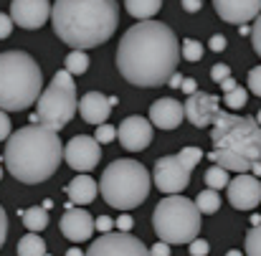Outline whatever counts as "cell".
Wrapping results in <instances>:
<instances>
[{
    "instance_id": "obj_36",
    "label": "cell",
    "mask_w": 261,
    "mask_h": 256,
    "mask_svg": "<svg viewBox=\"0 0 261 256\" xmlns=\"http://www.w3.org/2000/svg\"><path fill=\"white\" fill-rule=\"evenodd\" d=\"M188 246H190V256H208V251H211L208 241H203V239H195Z\"/></svg>"
},
{
    "instance_id": "obj_27",
    "label": "cell",
    "mask_w": 261,
    "mask_h": 256,
    "mask_svg": "<svg viewBox=\"0 0 261 256\" xmlns=\"http://www.w3.org/2000/svg\"><path fill=\"white\" fill-rule=\"evenodd\" d=\"M205 185L211 188V190H221V188H228V170H223V168H218V165H213V168H208L205 170Z\"/></svg>"
},
{
    "instance_id": "obj_21",
    "label": "cell",
    "mask_w": 261,
    "mask_h": 256,
    "mask_svg": "<svg viewBox=\"0 0 261 256\" xmlns=\"http://www.w3.org/2000/svg\"><path fill=\"white\" fill-rule=\"evenodd\" d=\"M208 158H211L213 165H218L228 172H239V175L251 172V160H246L241 155H233V152H226V150H213V152H208Z\"/></svg>"
},
{
    "instance_id": "obj_10",
    "label": "cell",
    "mask_w": 261,
    "mask_h": 256,
    "mask_svg": "<svg viewBox=\"0 0 261 256\" xmlns=\"http://www.w3.org/2000/svg\"><path fill=\"white\" fill-rule=\"evenodd\" d=\"M64 160H66L69 168H74L79 172L94 170L99 165V160H101V145L94 137H89V135H76V137H71L66 142Z\"/></svg>"
},
{
    "instance_id": "obj_20",
    "label": "cell",
    "mask_w": 261,
    "mask_h": 256,
    "mask_svg": "<svg viewBox=\"0 0 261 256\" xmlns=\"http://www.w3.org/2000/svg\"><path fill=\"white\" fill-rule=\"evenodd\" d=\"M96 193H99V185H96V180H94L91 175H76V177L66 185V195H69V200L76 203V206H89V203L96 198Z\"/></svg>"
},
{
    "instance_id": "obj_43",
    "label": "cell",
    "mask_w": 261,
    "mask_h": 256,
    "mask_svg": "<svg viewBox=\"0 0 261 256\" xmlns=\"http://www.w3.org/2000/svg\"><path fill=\"white\" fill-rule=\"evenodd\" d=\"M132 223H135V221H132L129 216H119V218H117V228H119L122 234H129V228H132Z\"/></svg>"
},
{
    "instance_id": "obj_2",
    "label": "cell",
    "mask_w": 261,
    "mask_h": 256,
    "mask_svg": "<svg viewBox=\"0 0 261 256\" xmlns=\"http://www.w3.org/2000/svg\"><path fill=\"white\" fill-rule=\"evenodd\" d=\"M56 36L74 51L107 43L119 25L117 0H56L51 8Z\"/></svg>"
},
{
    "instance_id": "obj_38",
    "label": "cell",
    "mask_w": 261,
    "mask_h": 256,
    "mask_svg": "<svg viewBox=\"0 0 261 256\" xmlns=\"http://www.w3.org/2000/svg\"><path fill=\"white\" fill-rule=\"evenodd\" d=\"M10 130H13V127H10V117L0 109V142H3V140H8V137L13 135Z\"/></svg>"
},
{
    "instance_id": "obj_15",
    "label": "cell",
    "mask_w": 261,
    "mask_h": 256,
    "mask_svg": "<svg viewBox=\"0 0 261 256\" xmlns=\"http://www.w3.org/2000/svg\"><path fill=\"white\" fill-rule=\"evenodd\" d=\"M185 109V119L193 124V127H211L216 114L221 112L218 107V96L216 94H208V91H195L188 96V101L182 104Z\"/></svg>"
},
{
    "instance_id": "obj_37",
    "label": "cell",
    "mask_w": 261,
    "mask_h": 256,
    "mask_svg": "<svg viewBox=\"0 0 261 256\" xmlns=\"http://www.w3.org/2000/svg\"><path fill=\"white\" fill-rule=\"evenodd\" d=\"M13 25H15V23H13V18H10L8 13H0V41H3V38H8V36L13 33Z\"/></svg>"
},
{
    "instance_id": "obj_4",
    "label": "cell",
    "mask_w": 261,
    "mask_h": 256,
    "mask_svg": "<svg viewBox=\"0 0 261 256\" xmlns=\"http://www.w3.org/2000/svg\"><path fill=\"white\" fill-rule=\"evenodd\" d=\"M43 89V74L33 56L23 51L0 54V109L23 112L38 101Z\"/></svg>"
},
{
    "instance_id": "obj_35",
    "label": "cell",
    "mask_w": 261,
    "mask_h": 256,
    "mask_svg": "<svg viewBox=\"0 0 261 256\" xmlns=\"http://www.w3.org/2000/svg\"><path fill=\"white\" fill-rule=\"evenodd\" d=\"M251 46L261 56V13H259V18L254 20V25H251Z\"/></svg>"
},
{
    "instance_id": "obj_3",
    "label": "cell",
    "mask_w": 261,
    "mask_h": 256,
    "mask_svg": "<svg viewBox=\"0 0 261 256\" xmlns=\"http://www.w3.org/2000/svg\"><path fill=\"white\" fill-rule=\"evenodd\" d=\"M61 160H64V145L59 135L43 124H25L18 132H13L8 137L3 155L8 172L25 185L48 180L59 170Z\"/></svg>"
},
{
    "instance_id": "obj_32",
    "label": "cell",
    "mask_w": 261,
    "mask_h": 256,
    "mask_svg": "<svg viewBox=\"0 0 261 256\" xmlns=\"http://www.w3.org/2000/svg\"><path fill=\"white\" fill-rule=\"evenodd\" d=\"M114 137H117V130H114L112 124H107V122H104V124H99V127H96V132H94V140H96L99 145H109Z\"/></svg>"
},
{
    "instance_id": "obj_49",
    "label": "cell",
    "mask_w": 261,
    "mask_h": 256,
    "mask_svg": "<svg viewBox=\"0 0 261 256\" xmlns=\"http://www.w3.org/2000/svg\"><path fill=\"white\" fill-rule=\"evenodd\" d=\"M66 256H84V254H82L79 249H69V251H66Z\"/></svg>"
},
{
    "instance_id": "obj_52",
    "label": "cell",
    "mask_w": 261,
    "mask_h": 256,
    "mask_svg": "<svg viewBox=\"0 0 261 256\" xmlns=\"http://www.w3.org/2000/svg\"><path fill=\"white\" fill-rule=\"evenodd\" d=\"M226 256H246V254H241L239 249H233V251H228V254H226Z\"/></svg>"
},
{
    "instance_id": "obj_33",
    "label": "cell",
    "mask_w": 261,
    "mask_h": 256,
    "mask_svg": "<svg viewBox=\"0 0 261 256\" xmlns=\"http://www.w3.org/2000/svg\"><path fill=\"white\" fill-rule=\"evenodd\" d=\"M249 91L261 96V66H254V69L249 71Z\"/></svg>"
},
{
    "instance_id": "obj_45",
    "label": "cell",
    "mask_w": 261,
    "mask_h": 256,
    "mask_svg": "<svg viewBox=\"0 0 261 256\" xmlns=\"http://www.w3.org/2000/svg\"><path fill=\"white\" fill-rule=\"evenodd\" d=\"M180 89H182V91H185V94L190 96V94H195V91H198V84H195L193 79H182V84H180Z\"/></svg>"
},
{
    "instance_id": "obj_14",
    "label": "cell",
    "mask_w": 261,
    "mask_h": 256,
    "mask_svg": "<svg viewBox=\"0 0 261 256\" xmlns=\"http://www.w3.org/2000/svg\"><path fill=\"white\" fill-rule=\"evenodd\" d=\"M10 18L15 25L36 31L51 18V3L48 0H13Z\"/></svg>"
},
{
    "instance_id": "obj_42",
    "label": "cell",
    "mask_w": 261,
    "mask_h": 256,
    "mask_svg": "<svg viewBox=\"0 0 261 256\" xmlns=\"http://www.w3.org/2000/svg\"><path fill=\"white\" fill-rule=\"evenodd\" d=\"M208 46H211V51H216V54H218V51H223V48H226V38H223L221 33H216V36L211 38V43H208Z\"/></svg>"
},
{
    "instance_id": "obj_18",
    "label": "cell",
    "mask_w": 261,
    "mask_h": 256,
    "mask_svg": "<svg viewBox=\"0 0 261 256\" xmlns=\"http://www.w3.org/2000/svg\"><path fill=\"white\" fill-rule=\"evenodd\" d=\"M119 99L117 96H104L101 91H87L79 101V114L84 117L89 124H104L107 117L112 114V107H117Z\"/></svg>"
},
{
    "instance_id": "obj_25",
    "label": "cell",
    "mask_w": 261,
    "mask_h": 256,
    "mask_svg": "<svg viewBox=\"0 0 261 256\" xmlns=\"http://www.w3.org/2000/svg\"><path fill=\"white\" fill-rule=\"evenodd\" d=\"M195 206H198V211H200V213H205V216L218 213V208H221V195H218V190H211V188L200 190V193H198Z\"/></svg>"
},
{
    "instance_id": "obj_28",
    "label": "cell",
    "mask_w": 261,
    "mask_h": 256,
    "mask_svg": "<svg viewBox=\"0 0 261 256\" xmlns=\"http://www.w3.org/2000/svg\"><path fill=\"white\" fill-rule=\"evenodd\" d=\"M203 155H205V152H203L200 147H182V150L177 152V160L182 163V168H185V170L193 172V168L203 160Z\"/></svg>"
},
{
    "instance_id": "obj_16",
    "label": "cell",
    "mask_w": 261,
    "mask_h": 256,
    "mask_svg": "<svg viewBox=\"0 0 261 256\" xmlns=\"http://www.w3.org/2000/svg\"><path fill=\"white\" fill-rule=\"evenodd\" d=\"M216 13L233 25L254 23L261 13V0H213Z\"/></svg>"
},
{
    "instance_id": "obj_12",
    "label": "cell",
    "mask_w": 261,
    "mask_h": 256,
    "mask_svg": "<svg viewBox=\"0 0 261 256\" xmlns=\"http://www.w3.org/2000/svg\"><path fill=\"white\" fill-rule=\"evenodd\" d=\"M228 203L236 208V211H251L261 203V180L254 177L251 172H244V175H236L231 183H228Z\"/></svg>"
},
{
    "instance_id": "obj_51",
    "label": "cell",
    "mask_w": 261,
    "mask_h": 256,
    "mask_svg": "<svg viewBox=\"0 0 261 256\" xmlns=\"http://www.w3.org/2000/svg\"><path fill=\"white\" fill-rule=\"evenodd\" d=\"M261 223V216H251V226H259Z\"/></svg>"
},
{
    "instance_id": "obj_9",
    "label": "cell",
    "mask_w": 261,
    "mask_h": 256,
    "mask_svg": "<svg viewBox=\"0 0 261 256\" xmlns=\"http://www.w3.org/2000/svg\"><path fill=\"white\" fill-rule=\"evenodd\" d=\"M84 256H150V249L129 234L109 231V234H101L96 241H91Z\"/></svg>"
},
{
    "instance_id": "obj_31",
    "label": "cell",
    "mask_w": 261,
    "mask_h": 256,
    "mask_svg": "<svg viewBox=\"0 0 261 256\" xmlns=\"http://www.w3.org/2000/svg\"><path fill=\"white\" fill-rule=\"evenodd\" d=\"M246 256H261V223L246 234Z\"/></svg>"
},
{
    "instance_id": "obj_29",
    "label": "cell",
    "mask_w": 261,
    "mask_h": 256,
    "mask_svg": "<svg viewBox=\"0 0 261 256\" xmlns=\"http://www.w3.org/2000/svg\"><path fill=\"white\" fill-rule=\"evenodd\" d=\"M180 56L185 59V61H200L203 59V46L195 41V38H185L182 43H180Z\"/></svg>"
},
{
    "instance_id": "obj_30",
    "label": "cell",
    "mask_w": 261,
    "mask_h": 256,
    "mask_svg": "<svg viewBox=\"0 0 261 256\" xmlns=\"http://www.w3.org/2000/svg\"><path fill=\"white\" fill-rule=\"evenodd\" d=\"M246 101H249V91L241 89V86H236L233 91L223 94V104H226L228 109H241V107H246Z\"/></svg>"
},
{
    "instance_id": "obj_22",
    "label": "cell",
    "mask_w": 261,
    "mask_h": 256,
    "mask_svg": "<svg viewBox=\"0 0 261 256\" xmlns=\"http://www.w3.org/2000/svg\"><path fill=\"white\" fill-rule=\"evenodd\" d=\"M18 216H20L23 226H25L31 234H38V231H43V228L48 226V213H46V208H43V206H31V208H23Z\"/></svg>"
},
{
    "instance_id": "obj_50",
    "label": "cell",
    "mask_w": 261,
    "mask_h": 256,
    "mask_svg": "<svg viewBox=\"0 0 261 256\" xmlns=\"http://www.w3.org/2000/svg\"><path fill=\"white\" fill-rule=\"evenodd\" d=\"M241 36H251V28L249 25H241Z\"/></svg>"
},
{
    "instance_id": "obj_34",
    "label": "cell",
    "mask_w": 261,
    "mask_h": 256,
    "mask_svg": "<svg viewBox=\"0 0 261 256\" xmlns=\"http://www.w3.org/2000/svg\"><path fill=\"white\" fill-rule=\"evenodd\" d=\"M231 76V69L226 66V64H216L213 69H211V79L216 82V84H221V82H226Z\"/></svg>"
},
{
    "instance_id": "obj_46",
    "label": "cell",
    "mask_w": 261,
    "mask_h": 256,
    "mask_svg": "<svg viewBox=\"0 0 261 256\" xmlns=\"http://www.w3.org/2000/svg\"><path fill=\"white\" fill-rule=\"evenodd\" d=\"M236 86H239V82H236L233 76H228L226 82H221V91H223V94H228V91H233Z\"/></svg>"
},
{
    "instance_id": "obj_39",
    "label": "cell",
    "mask_w": 261,
    "mask_h": 256,
    "mask_svg": "<svg viewBox=\"0 0 261 256\" xmlns=\"http://www.w3.org/2000/svg\"><path fill=\"white\" fill-rule=\"evenodd\" d=\"M94 228H96V231H101V234H109V231L114 228V221H112L109 216H99V218L94 221Z\"/></svg>"
},
{
    "instance_id": "obj_40",
    "label": "cell",
    "mask_w": 261,
    "mask_h": 256,
    "mask_svg": "<svg viewBox=\"0 0 261 256\" xmlns=\"http://www.w3.org/2000/svg\"><path fill=\"white\" fill-rule=\"evenodd\" d=\"M150 256H170V244H165V241H158V244L150 249Z\"/></svg>"
},
{
    "instance_id": "obj_24",
    "label": "cell",
    "mask_w": 261,
    "mask_h": 256,
    "mask_svg": "<svg viewBox=\"0 0 261 256\" xmlns=\"http://www.w3.org/2000/svg\"><path fill=\"white\" fill-rule=\"evenodd\" d=\"M18 256H46V241L36 234H28L18 241Z\"/></svg>"
},
{
    "instance_id": "obj_48",
    "label": "cell",
    "mask_w": 261,
    "mask_h": 256,
    "mask_svg": "<svg viewBox=\"0 0 261 256\" xmlns=\"http://www.w3.org/2000/svg\"><path fill=\"white\" fill-rule=\"evenodd\" d=\"M168 84H170V86H180V84H182V76H180V74H173Z\"/></svg>"
},
{
    "instance_id": "obj_41",
    "label": "cell",
    "mask_w": 261,
    "mask_h": 256,
    "mask_svg": "<svg viewBox=\"0 0 261 256\" xmlns=\"http://www.w3.org/2000/svg\"><path fill=\"white\" fill-rule=\"evenodd\" d=\"M5 236H8V216H5V211H3V206H0V249H3V244H5Z\"/></svg>"
},
{
    "instance_id": "obj_47",
    "label": "cell",
    "mask_w": 261,
    "mask_h": 256,
    "mask_svg": "<svg viewBox=\"0 0 261 256\" xmlns=\"http://www.w3.org/2000/svg\"><path fill=\"white\" fill-rule=\"evenodd\" d=\"M251 175H254V177H261V160L251 163Z\"/></svg>"
},
{
    "instance_id": "obj_23",
    "label": "cell",
    "mask_w": 261,
    "mask_h": 256,
    "mask_svg": "<svg viewBox=\"0 0 261 256\" xmlns=\"http://www.w3.org/2000/svg\"><path fill=\"white\" fill-rule=\"evenodd\" d=\"M124 8L137 20H152V15L160 13L163 0H124Z\"/></svg>"
},
{
    "instance_id": "obj_26",
    "label": "cell",
    "mask_w": 261,
    "mask_h": 256,
    "mask_svg": "<svg viewBox=\"0 0 261 256\" xmlns=\"http://www.w3.org/2000/svg\"><path fill=\"white\" fill-rule=\"evenodd\" d=\"M66 71L71 74V76H79V74H87L89 69V56L84 51H71L69 56H66Z\"/></svg>"
},
{
    "instance_id": "obj_17",
    "label": "cell",
    "mask_w": 261,
    "mask_h": 256,
    "mask_svg": "<svg viewBox=\"0 0 261 256\" xmlns=\"http://www.w3.org/2000/svg\"><path fill=\"white\" fill-rule=\"evenodd\" d=\"M61 234L69 241H74V244H82V241L91 239V234H94V218H91V213L84 211V208H74V206L66 208L64 216H61Z\"/></svg>"
},
{
    "instance_id": "obj_7",
    "label": "cell",
    "mask_w": 261,
    "mask_h": 256,
    "mask_svg": "<svg viewBox=\"0 0 261 256\" xmlns=\"http://www.w3.org/2000/svg\"><path fill=\"white\" fill-rule=\"evenodd\" d=\"M211 140H213V150H226L251 163L261 160V127L254 117L228 114L221 109L213 119Z\"/></svg>"
},
{
    "instance_id": "obj_54",
    "label": "cell",
    "mask_w": 261,
    "mask_h": 256,
    "mask_svg": "<svg viewBox=\"0 0 261 256\" xmlns=\"http://www.w3.org/2000/svg\"><path fill=\"white\" fill-rule=\"evenodd\" d=\"M0 177H3V165H0Z\"/></svg>"
},
{
    "instance_id": "obj_5",
    "label": "cell",
    "mask_w": 261,
    "mask_h": 256,
    "mask_svg": "<svg viewBox=\"0 0 261 256\" xmlns=\"http://www.w3.org/2000/svg\"><path fill=\"white\" fill-rule=\"evenodd\" d=\"M150 172L137 160H114L99 180V193L117 211H132L150 195Z\"/></svg>"
},
{
    "instance_id": "obj_13",
    "label": "cell",
    "mask_w": 261,
    "mask_h": 256,
    "mask_svg": "<svg viewBox=\"0 0 261 256\" xmlns=\"http://www.w3.org/2000/svg\"><path fill=\"white\" fill-rule=\"evenodd\" d=\"M117 140L122 142L124 150L129 152H142L145 147H150L152 142V122L145 117H127L119 130H117Z\"/></svg>"
},
{
    "instance_id": "obj_1",
    "label": "cell",
    "mask_w": 261,
    "mask_h": 256,
    "mask_svg": "<svg viewBox=\"0 0 261 256\" xmlns=\"http://www.w3.org/2000/svg\"><path fill=\"white\" fill-rule=\"evenodd\" d=\"M180 61V43L170 25L160 20H140L117 48V69L135 86L152 89L170 82Z\"/></svg>"
},
{
    "instance_id": "obj_8",
    "label": "cell",
    "mask_w": 261,
    "mask_h": 256,
    "mask_svg": "<svg viewBox=\"0 0 261 256\" xmlns=\"http://www.w3.org/2000/svg\"><path fill=\"white\" fill-rule=\"evenodd\" d=\"M76 109H79V101H76L74 76L66 69H61L54 74L51 84L41 91V96L36 101V119H38V124L59 132L74 119Z\"/></svg>"
},
{
    "instance_id": "obj_44",
    "label": "cell",
    "mask_w": 261,
    "mask_h": 256,
    "mask_svg": "<svg viewBox=\"0 0 261 256\" xmlns=\"http://www.w3.org/2000/svg\"><path fill=\"white\" fill-rule=\"evenodd\" d=\"M180 3H182V8H185L188 13H198L200 5H203V0H180Z\"/></svg>"
},
{
    "instance_id": "obj_53",
    "label": "cell",
    "mask_w": 261,
    "mask_h": 256,
    "mask_svg": "<svg viewBox=\"0 0 261 256\" xmlns=\"http://www.w3.org/2000/svg\"><path fill=\"white\" fill-rule=\"evenodd\" d=\"M256 122H259V127H261V109L256 112Z\"/></svg>"
},
{
    "instance_id": "obj_6",
    "label": "cell",
    "mask_w": 261,
    "mask_h": 256,
    "mask_svg": "<svg viewBox=\"0 0 261 256\" xmlns=\"http://www.w3.org/2000/svg\"><path fill=\"white\" fill-rule=\"evenodd\" d=\"M152 228L160 236V241L180 246L190 244L200 234V211L195 200H188L182 195H168L155 206L152 213Z\"/></svg>"
},
{
    "instance_id": "obj_19",
    "label": "cell",
    "mask_w": 261,
    "mask_h": 256,
    "mask_svg": "<svg viewBox=\"0 0 261 256\" xmlns=\"http://www.w3.org/2000/svg\"><path fill=\"white\" fill-rule=\"evenodd\" d=\"M182 119H185V109L173 96H163V99L152 101V107H150V122L158 130H175V127H180Z\"/></svg>"
},
{
    "instance_id": "obj_11",
    "label": "cell",
    "mask_w": 261,
    "mask_h": 256,
    "mask_svg": "<svg viewBox=\"0 0 261 256\" xmlns=\"http://www.w3.org/2000/svg\"><path fill=\"white\" fill-rule=\"evenodd\" d=\"M152 180H155L158 190H163L165 195H177L190 185V170L182 168L177 155H165L155 163Z\"/></svg>"
}]
</instances>
